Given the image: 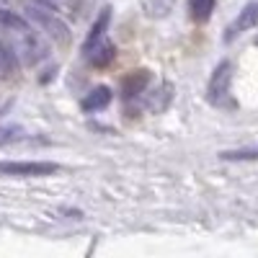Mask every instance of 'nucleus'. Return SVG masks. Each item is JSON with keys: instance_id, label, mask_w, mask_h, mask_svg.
Segmentation results:
<instances>
[{"instance_id": "f257e3e1", "label": "nucleus", "mask_w": 258, "mask_h": 258, "mask_svg": "<svg viewBox=\"0 0 258 258\" xmlns=\"http://www.w3.org/2000/svg\"><path fill=\"white\" fill-rule=\"evenodd\" d=\"M26 18L29 21H34L36 26H41L52 39H57V41H68V36H70V31H68V24L54 13V8H49V6H39V3H34V6H29L26 8Z\"/></svg>"}, {"instance_id": "f03ea898", "label": "nucleus", "mask_w": 258, "mask_h": 258, "mask_svg": "<svg viewBox=\"0 0 258 258\" xmlns=\"http://www.w3.org/2000/svg\"><path fill=\"white\" fill-rule=\"evenodd\" d=\"M54 163H41V160H31V163H0V173L3 176H21V178H41V176H52L57 173Z\"/></svg>"}, {"instance_id": "7ed1b4c3", "label": "nucleus", "mask_w": 258, "mask_h": 258, "mask_svg": "<svg viewBox=\"0 0 258 258\" xmlns=\"http://www.w3.org/2000/svg\"><path fill=\"white\" fill-rule=\"evenodd\" d=\"M230 83H232V62H220L212 73L209 80V101H222L230 91Z\"/></svg>"}, {"instance_id": "20e7f679", "label": "nucleus", "mask_w": 258, "mask_h": 258, "mask_svg": "<svg viewBox=\"0 0 258 258\" xmlns=\"http://www.w3.org/2000/svg\"><path fill=\"white\" fill-rule=\"evenodd\" d=\"M253 26H258V3L253 0V3H248L240 13H238V18L230 24V29H227V34H225V39L227 41H232L235 36H240V34H245L248 29H253Z\"/></svg>"}, {"instance_id": "39448f33", "label": "nucleus", "mask_w": 258, "mask_h": 258, "mask_svg": "<svg viewBox=\"0 0 258 258\" xmlns=\"http://www.w3.org/2000/svg\"><path fill=\"white\" fill-rule=\"evenodd\" d=\"M83 54H85V59H88L91 64H98V68H101V64H109V62L114 59L116 49H114L111 41L101 39V41H96L91 49H83Z\"/></svg>"}, {"instance_id": "423d86ee", "label": "nucleus", "mask_w": 258, "mask_h": 258, "mask_svg": "<svg viewBox=\"0 0 258 258\" xmlns=\"http://www.w3.org/2000/svg\"><path fill=\"white\" fill-rule=\"evenodd\" d=\"M111 103V88H106V85H98V88H93L88 96L83 98V111H103L106 106Z\"/></svg>"}, {"instance_id": "0eeeda50", "label": "nucleus", "mask_w": 258, "mask_h": 258, "mask_svg": "<svg viewBox=\"0 0 258 258\" xmlns=\"http://www.w3.org/2000/svg\"><path fill=\"white\" fill-rule=\"evenodd\" d=\"M109 18H111V11H109V8H103V11L98 13V18H96V24L91 26L88 39H85L83 49H91V47L96 44V41H101V39H103V31H106V26H109Z\"/></svg>"}, {"instance_id": "6e6552de", "label": "nucleus", "mask_w": 258, "mask_h": 258, "mask_svg": "<svg viewBox=\"0 0 258 258\" xmlns=\"http://www.w3.org/2000/svg\"><path fill=\"white\" fill-rule=\"evenodd\" d=\"M0 26L3 29H11V31H31L29 29V18L18 16L8 8H0Z\"/></svg>"}, {"instance_id": "1a4fd4ad", "label": "nucleus", "mask_w": 258, "mask_h": 258, "mask_svg": "<svg viewBox=\"0 0 258 258\" xmlns=\"http://www.w3.org/2000/svg\"><path fill=\"white\" fill-rule=\"evenodd\" d=\"M147 83H150V73H147V70H137L135 75H129V78L124 80V96L129 98V96L142 93Z\"/></svg>"}, {"instance_id": "9d476101", "label": "nucleus", "mask_w": 258, "mask_h": 258, "mask_svg": "<svg viewBox=\"0 0 258 258\" xmlns=\"http://www.w3.org/2000/svg\"><path fill=\"white\" fill-rule=\"evenodd\" d=\"M16 68H18V62H16V52H13L8 44H3V41H0V78L13 75V73H16Z\"/></svg>"}, {"instance_id": "9b49d317", "label": "nucleus", "mask_w": 258, "mask_h": 258, "mask_svg": "<svg viewBox=\"0 0 258 258\" xmlns=\"http://www.w3.org/2000/svg\"><path fill=\"white\" fill-rule=\"evenodd\" d=\"M21 49H24V54H26L29 62H36V59L44 57V44H41V41L31 31H26V39H24V44H21Z\"/></svg>"}, {"instance_id": "f8f14e48", "label": "nucleus", "mask_w": 258, "mask_h": 258, "mask_svg": "<svg viewBox=\"0 0 258 258\" xmlns=\"http://www.w3.org/2000/svg\"><path fill=\"white\" fill-rule=\"evenodd\" d=\"M222 160H258V147H243V150H225L220 153Z\"/></svg>"}, {"instance_id": "ddd939ff", "label": "nucleus", "mask_w": 258, "mask_h": 258, "mask_svg": "<svg viewBox=\"0 0 258 258\" xmlns=\"http://www.w3.org/2000/svg\"><path fill=\"white\" fill-rule=\"evenodd\" d=\"M214 11V0H191V18L194 21H207Z\"/></svg>"}, {"instance_id": "4468645a", "label": "nucleus", "mask_w": 258, "mask_h": 258, "mask_svg": "<svg viewBox=\"0 0 258 258\" xmlns=\"http://www.w3.org/2000/svg\"><path fill=\"white\" fill-rule=\"evenodd\" d=\"M21 137H24V129L21 126H16V124L0 126V147H6V145H11V142H16Z\"/></svg>"}, {"instance_id": "2eb2a0df", "label": "nucleus", "mask_w": 258, "mask_h": 258, "mask_svg": "<svg viewBox=\"0 0 258 258\" xmlns=\"http://www.w3.org/2000/svg\"><path fill=\"white\" fill-rule=\"evenodd\" d=\"M255 44H258V39H255Z\"/></svg>"}]
</instances>
